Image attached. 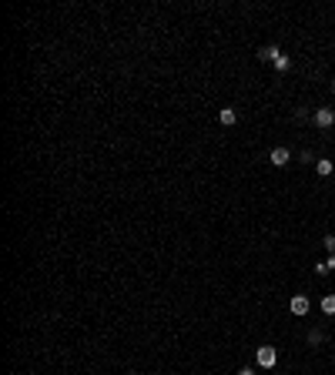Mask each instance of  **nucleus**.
I'll use <instances>...</instances> for the list:
<instances>
[{
    "mask_svg": "<svg viewBox=\"0 0 335 375\" xmlns=\"http://www.w3.org/2000/svg\"><path fill=\"white\" fill-rule=\"evenodd\" d=\"M218 121H222L224 128H231V124L238 121V111H235V107H222V114H218Z\"/></svg>",
    "mask_w": 335,
    "mask_h": 375,
    "instance_id": "nucleus-5",
    "label": "nucleus"
},
{
    "mask_svg": "<svg viewBox=\"0 0 335 375\" xmlns=\"http://www.w3.org/2000/svg\"><path fill=\"white\" fill-rule=\"evenodd\" d=\"M238 375H255V372H251V369H242V372H238Z\"/></svg>",
    "mask_w": 335,
    "mask_h": 375,
    "instance_id": "nucleus-13",
    "label": "nucleus"
},
{
    "mask_svg": "<svg viewBox=\"0 0 335 375\" xmlns=\"http://www.w3.org/2000/svg\"><path fill=\"white\" fill-rule=\"evenodd\" d=\"M288 308H292V315H298V319H302V315H308V308H312V301L305 298V295H295V298L288 301Z\"/></svg>",
    "mask_w": 335,
    "mask_h": 375,
    "instance_id": "nucleus-3",
    "label": "nucleus"
},
{
    "mask_svg": "<svg viewBox=\"0 0 335 375\" xmlns=\"http://www.w3.org/2000/svg\"><path fill=\"white\" fill-rule=\"evenodd\" d=\"M332 91H335V80H332Z\"/></svg>",
    "mask_w": 335,
    "mask_h": 375,
    "instance_id": "nucleus-14",
    "label": "nucleus"
},
{
    "mask_svg": "<svg viewBox=\"0 0 335 375\" xmlns=\"http://www.w3.org/2000/svg\"><path fill=\"white\" fill-rule=\"evenodd\" d=\"M322 244H325V248L335 255V235H325V238H322Z\"/></svg>",
    "mask_w": 335,
    "mask_h": 375,
    "instance_id": "nucleus-11",
    "label": "nucleus"
},
{
    "mask_svg": "<svg viewBox=\"0 0 335 375\" xmlns=\"http://www.w3.org/2000/svg\"><path fill=\"white\" fill-rule=\"evenodd\" d=\"M288 67H292V60H288V57L281 54L279 60H275V71H288Z\"/></svg>",
    "mask_w": 335,
    "mask_h": 375,
    "instance_id": "nucleus-10",
    "label": "nucleus"
},
{
    "mask_svg": "<svg viewBox=\"0 0 335 375\" xmlns=\"http://www.w3.org/2000/svg\"><path fill=\"white\" fill-rule=\"evenodd\" d=\"M268 161H272L275 168H285V164L292 161V151H288V148H275L272 154H268Z\"/></svg>",
    "mask_w": 335,
    "mask_h": 375,
    "instance_id": "nucleus-4",
    "label": "nucleus"
},
{
    "mask_svg": "<svg viewBox=\"0 0 335 375\" xmlns=\"http://www.w3.org/2000/svg\"><path fill=\"white\" fill-rule=\"evenodd\" d=\"M315 171L322 174V178H329V174H332V161H325V158H318V161H315Z\"/></svg>",
    "mask_w": 335,
    "mask_h": 375,
    "instance_id": "nucleus-7",
    "label": "nucleus"
},
{
    "mask_svg": "<svg viewBox=\"0 0 335 375\" xmlns=\"http://www.w3.org/2000/svg\"><path fill=\"white\" fill-rule=\"evenodd\" d=\"M332 268H335V255H332V258H329V262H322V265H315V271H318V275H329V271H332Z\"/></svg>",
    "mask_w": 335,
    "mask_h": 375,
    "instance_id": "nucleus-9",
    "label": "nucleus"
},
{
    "mask_svg": "<svg viewBox=\"0 0 335 375\" xmlns=\"http://www.w3.org/2000/svg\"><path fill=\"white\" fill-rule=\"evenodd\" d=\"M312 121H315V128L325 131V128H332V124H335V111H332V107H318Z\"/></svg>",
    "mask_w": 335,
    "mask_h": 375,
    "instance_id": "nucleus-2",
    "label": "nucleus"
},
{
    "mask_svg": "<svg viewBox=\"0 0 335 375\" xmlns=\"http://www.w3.org/2000/svg\"><path fill=\"white\" fill-rule=\"evenodd\" d=\"M258 57H261V60H272V64H275V60L281 57V51L275 47V44H268V47H261V51H258Z\"/></svg>",
    "mask_w": 335,
    "mask_h": 375,
    "instance_id": "nucleus-6",
    "label": "nucleus"
},
{
    "mask_svg": "<svg viewBox=\"0 0 335 375\" xmlns=\"http://www.w3.org/2000/svg\"><path fill=\"white\" fill-rule=\"evenodd\" d=\"M308 342H312V345H318V342H322V332H318V328H315V332H308Z\"/></svg>",
    "mask_w": 335,
    "mask_h": 375,
    "instance_id": "nucleus-12",
    "label": "nucleus"
},
{
    "mask_svg": "<svg viewBox=\"0 0 335 375\" xmlns=\"http://www.w3.org/2000/svg\"><path fill=\"white\" fill-rule=\"evenodd\" d=\"M255 358H258L261 369H272V365L279 362V355H275V348H272V345H261L258 352H255Z\"/></svg>",
    "mask_w": 335,
    "mask_h": 375,
    "instance_id": "nucleus-1",
    "label": "nucleus"
},
{
    "mask_svg": "<svg viewBox=\"0 0 335 375\" xmlns=\"http://www.w3.org/2000/svg\"><path fill=\"white\" fill-rule=\"evenodd\" d=\"M322 312H325V315H335V295H325V298H322Z\"/></svg>",
    "mask_w": 335,
    "mask_h": 375,
    "instance_id": "nucleus-8",
    "label": "nucleus"
}]
</instances>
